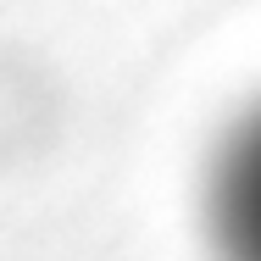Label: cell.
<instances>
[{"label": "cell", "mask_w": 261, "mask_h": 261, "mask_svg": "<svg viewBox=\"0 0 261 261\" xmlns=\"http://www.w3.org/2000/svg\"><path fill=\"white\" fill-rule=\"evenodd\" d=\"M206 217L222 261H261V106L228 134L211 167Z\"/></svg>", "instance_id": "obj_1"}]
</instances>
